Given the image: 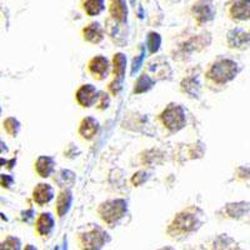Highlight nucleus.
<instances>
[{"instance_id":"nucleus-1","label":"nucleus","mask_w":250,"mask_h":250,"mask_svg":"<svg viewBox=\"0 0 250 250\" xmlns=\"http://www.w3.org/2000/svg\"><path fill=\"white\" fill-rule=\"evenodd\" d=\"M242 65L236 60L228 57H219L208 68L205 77L211 84L225 86L240 74Z\"/></svg>"},{"instance_id":"nucleus-2","label":"nucleus","mask_w":250,"mask_h":250,"mask_svg":"<svg viewBox=\"0 0 250 250\" xmlns=\"http://www.w3.org/2000/svg\"><path fill=\"white\" fill-rule=\"evenodd\" d=\"M204 222V213L199 208H188L187 210L176 214L173 223L168 229V233L171 236L176 235H188V234L196 231L202 227Z\"/></svg>"},{"instance_id":"nucleus-3","label":"nucleus","mask_w":250,"mask_h":250,"mask_svg":"<svg viewBox=\"0 0 250 250\" xmlns=\"http://www.w3.org/2000/svg\"><path fill=\"white\" fill-rule=\"evenodd\" d=\"M126 210H128V204L124 199H111L103 203L98 209V213L103 219V222L106 223L109 227H114L124 218Z\"/></svg>"},{"instance_id":"nucleus-4","label":"nucleus","mask_w":250,"mask_h":250,"mask_svg":"<svg viewBox=\"0 0 250 250\" xmlns=\"http://www.w3.org/2000/svg\"><path fill=\"white\" fill-rule=\"evenodd\" d=\"M160 120L170 131H179L187 124L185 110L179 104H169L160 114Z\"/></svg>"},{"instance_id":"nucleus-5","label":"nucleus","mask_w":250,"mask_h":250,"mask_svg":"<svg viewBox=\"0 0 250 250\" xmlns=\"http://www.w3.org/2000/svg\"><path fill=\"white\" fill-rule=\"evenodd\" d=\"M225 43L231 50L245 51L250 49V26H235L228 30Z\"/></svg>"},{"instance_id":"nucleus-6","label":"nucleus","mask_w":250,"mask_h":250,"mask_svg":"<svg viewBox=\"0 0 250 250\" xmlns=\"http://www.w3.org/2000/svg\"><path fill=\"white\" fill-rule=\"evenodd\" d=\"M109 234L99 227L91 228L90 230L80 234V243L85 249H100L109 243Z\"/></svg>"},{"instance_id":"nucleus-7","label":"nucleus","mask_w":250,"mask_h":250,"mask_svg":"<svg viewBox=\"0 0 250 250\" xmlns=\"http://www.w3.org/2000/svg\"><path fill=\"white\" fill-rule=\"evenodd\" d=\"M227 14L234 23L250 21V0H230L227 4Z\"/></svg>"},{"instance_id":"nucleus-8","label":"nucleus","mask_w":250,"mask_h":250,"mask_svg":"<svg viewBox=\"0 0 250 250\" xmlns=\"http://www.w3.org/2000/svg\"><path fill=\"white\" fill-rule=\"evenodd\" d=\"M191 14L198 25H204L215 18L216 9L213 0H198L191 8Z\"/></svg>"},{"instance_id":"nucleus-9","label":"nucleus","mask_w":250,"mask_h":250,"mask_svg":"<svg viewBox=\"0 0 250 250\" xmlns=\"http://www.w3.org/2000/svg\"><path fill=\"white\" fill-rule=\"evenodd\" d=\"M125 69H126V58L123 53H117L113 57V73L115 75L114 82L110 83L109 89L113 94H118L122 89V83L125 78Z\"/></svg>"},{"instance_id":"nucleus-10","label":"nucleus","mask_w":250,"mask_h":250,"mask_svg":"<svg viewBox=\"0 0 250 250\" xmlns=\"http://www.w3.org/2000/svg\"><path fill=\"white\" fill-rule=\"evenodd\" d=\"M222 214L224 218L230 220H242L250 216V202H233L228 203L222 208Z\"/></svg>"},{"instance_id":"nucleus-11","label":"nucleus","mask_w":250,"mask_h":250,"mask_svg":"<svg viewBox=\"0 0 250 250\" xmlns=\"http://www.w3.org/2000/svg\"><path fill=\"white\" fill-rule=\"evenodd\" d=\"M89 73L93 75L95 79L103 80L105 79L110 73V64L109 60L103 55H97V57L91 58L90 62H88Z\"/></svg>"},{"instance_id":"nucleus-12","label":"nucleus","mask_w":250,"mask_h":250,"mask_svg":"<svg viewBox=\"0 0 250 250\" xmlns=\"http://www.w3.org/2000/svg\"><path fill=\"white\" fill-rule=\"evenodd\" d=\"M75 98H77L79 105H82L83 108H90L97 103L98 98H99V91L91 84H84L77 90Z\"/></svg>"},{"instance_id":"nucleus-13","label":"nucleus","mask_w":250,"mask_h":250,"mask_svg":"<svg viewBox=\"0 0 250 250\" xmlns=\"http://www.w3.org/2000/svg\"><path fill=\"white\" fill-rule=\"evenodd\" d=\"M123 24L124 23L117 21V20H114L113 18H108V19H106V33H108L109 37L114 40V43L119 44V46H123L126 43V39H125V38H126V31H125V29L120 30Z\"/></svg>"},{"instance_id":"nucleus-14","label":"nucleus","mask_w":250,"mask_h":250,"mask_svg":"<svg viewBox=\"0 0 250 250\" xmlns=\"http://www.w3.org/2000/svg\"><path fill=\"white\" fill-rule=\"evenodd\" d=\"M53 198H54V189L50 184H46V183H40L33 190V199L39 207H43V205L50 203Z\"/></svg>"},{"instance_id":"nucleus-15","label":"nucleus","mask_w":250,"mask_h":250,"mask_svg":"<svg viewBox=\"0 0 250 250\" xmlns=\"http://www.w3.org/2000/svg\"><path fill=\"white\" fill-rule=\"evenodd\" d=\"M99 122L93 117H86L79 125V135L85 140H91L99 131Z\"/></svg>"},{"instance_id":"nucleus-16","label":"nucleus","mask_w":250,"mask_h":250,"mask_svg":"<svg viewBox=\"0 0 250 250\" xmlns=\"http://www.w3.org/2000/svg\"><path fill=\"white\" fill-rule=\"evenodd\" d=\"M83 38L90 44H99L104 39V29L99 23H90L82 30Z\"/></svg>"},{"instance_id":"nucleus-17","label":"nucleus","mask_w":250,"mask_h":250,"mask_svg":"<svg viewBox=\"0 0 250 250\" xmlns=\"http://www.w3.org/2000/svg\"><path fill=\"white\" fill-rule=\"evenodd\" d=\"M109 13L110 18L114 20L125 23L128 19V6L125 0H110V5H109Z\"/></svg>"},{"instance_id":"nucleus-18","label":"nucleus","mask_w":250,"mask_h":250,"mask_svg":"<svg viewBox=\"0 0 250 250\" xmlns=\"http://www.w3.org/2000/svg\"><path fill=\"white\" fill-rule=\"evenodd\" d=\"M71 203H73V194L69 188H65L60 191V194L58 195L57 199V214L58 216L62 218L65 215L71 208Z\"/></svg>"},{"instance_id":"nucleus-19","label":"nucleus","mask_w":250,"mask_h":250,"mask_svg":"<svg viewBox=\"0 0 250 250\" xmlns=\"http://www.w3.org/2000/svg\"><path fill=\"white\" fill-rule=\"evenodd\" d=\"M55 160L51 156L42 155L39 156L35 162V170L42 178H49L54 173Z\"/></svg>"},{"instance_id":"nucleus-20","label":"nucleus","mask_w":250,"mask_h":250,"mask_svg":"<svg viewBox=\"0 0 250 250\" xmlns=\"http://www.w3.org/2000/svg\"><path fill=\"white\" fill-rule=\"evenodd\" d=\"M54 225H55L54 216L51 215L50 213H43V214H40L39 218H38L35 227H37V231L39 235L45 236V235H49V234L53 231Z\"/></svg>"},{"instance_id":"nucleus-21","label":"nucleus","mask_w":250,"mask_h":250,"mask_svg":"<svg viewBox=\"0 0 250 250\" xmlns=\"http://www.w3.org/2000/svg\"><path fill=\"white\" fill-rule=\"evenodd\" d=\"M82 8L89 17H97L105 10V3L104 0H82Z\"/></svg>"},{"instance_id":"nucleus-22","label":"nucleus","mask_w":250,"mask_h":250,"mask_svg":"<svg viewBox=\"0 0 250 250\" xmlns=\"http://www.w3.org/2000/svg\"><path fill=\"white\" fill-rule=\"evenodd\" d=\"M55 183L60 188H70L75 183V174L71 170L62 169L58 173V175L54 178Z\"/></svg>"},{"instance_id":"nucleus-23","label":"nucleus","mask_w":250,"mask_h":250,"mask_svg":"<svg viewBox=\"0 0 250 250\" xmlns=\"http://www.w3.org/2000/svg\"><path fill=\"white\" fill-rule=\"evenodd\" d=\"M236 245H238V243L228 234L219 235L213 243V248H215V249H235V248L238 249L239 247H236Z\"/></svg>"},{"instance_id":"nucleus-24","label":"nucleus","mask_w":250,"mask_h":250,"mask_svg":"<svg viewBox=\"0 0 250 250\" xmlns=\"http://www.w3.org/2000/svg\"><path fill=\"white\" fill-rule=\"evenodd\" d=\"M234 179L238 182H250V164H243L236 167L234 170Z\"/></svg>"},{"instance_id":"nucleus-25","label":"nucleus","mask_w":250,"mask_h":250,"mask_svg":"<svg viewBox=\"0 0 250 250\" xmlns=\"http://www.w3.org/2000/svg\"><path fill=\"white\" fill-rule=\"evenodd\" d=\"M4 129H5L6 133L12 137H17V134L20 130V123L18 122L15 118H8V119L4 120Z\"/></svg>"},{"instance_id":"nucleus-26","label":"nucleus","mask_w":250,"mask_h":250,"mask_svg":"<svg viewBox=\"0 0 250 250\" xmlns=\"http://www.w3.org/2000/svg\"><path fill=\"white\" fill-rule=\"evenodd\" d=\"M151 85H153V80H151L148 75L144 74L139 78L134 91H135V93H144V91H146L148 89H150Z\"/></svg>"},{"instance_id":"nucleus-27","label":"nucleus","mask_w":250,"mask_h":250,"mask_svg":"<svg viewBox=\"0 0 250 250\" xmlns=\"http://www.w3.org/2000/svg\"><path fill=\"white\" fill-rule=\"evenodd\" d=\"M160 43H162V39H160L159 34L156 33H150L148 38V46L150 49V53H155L158 49H159Z\"/></svg>"},{"instance_id":"nucleus-28","label":"nucleus","mask_w":250,"mask_h":250,"mask_svg":"<svg viewBox=\"0 0 250 250\" xmlns=\"http://www.w3.org/2000/svg\"><path fill=\"white\" fill-rule=\"evenodd\" d=\"M97 103H98V109H100V110H104V109L108 108L109 104H110V98H109V94L99 93V98H98Z\"/></svg>"},{"instance_id":"nucleus-29","label":"nucleus","mask_w":250,"mask_h":250,"mask_svg":"<svg viewBox=\"0 0 250 250\" xmlns=\"http://www.w3.org/2000/svg\"><path fill=\"white\" fill-rule=\"evenodd\" d=\"M145 175H146V173H145V171H139V173L134 174L131 182H133L134 185H137V187H139V185H142L143 183L145 182V180L148 179V178H146V176H145Z\"/></svg>"},{"instance_id":"nucleus-30","label":"nucleus","mask_w":250,"mask_h":250,"mask_svg":"<svg viewBox=\"0 0 250 250\" xmlns=\"http://www.w3.org/2000/svg\"><path fill=\"white\" fill-rule=\"evenodd\" d=\"M13 182H14V180H13V178L12 176H9V175H1L0 176V185H1V187H10V185L13 184Z\"/></svg>"},{"instance_id":"nucleus-31","label":"nucleus","mask_w":250,"mask_h":250,"mask_svg":"<svg viewBox=\"0 0 250 250\" xmlns=\"http://www.w3.org/2000/svg\"><path fill=\"white\" fill-rule=\"evenodd\" d=\"M6 150H8V148L5 146V144L3 142H0V153H4Z\"/></svg>"},{"instance_id":"nucleus-32","label":"nucleus","mask_w":250,"mask_h":250,"mask_svg":"<svg viewBox=\"0 0 250 250\" xmlns=\"http://www.w3.org/2000/svg\"><path fill=\"white\" fill-rule=\"evenodd\" d=\"M248 224H250V216H249V220H248Z\"/></svg>"}]
</instances>
